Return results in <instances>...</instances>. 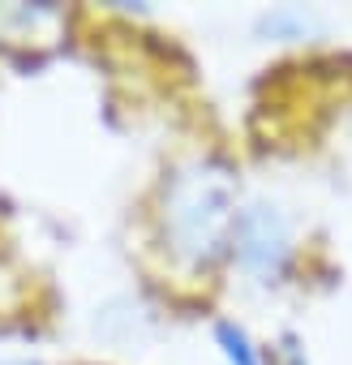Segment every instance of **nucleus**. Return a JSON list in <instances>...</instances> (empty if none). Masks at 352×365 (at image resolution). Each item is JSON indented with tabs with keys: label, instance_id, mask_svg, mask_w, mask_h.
Here are the masks:
<instances>
[{
	"label": "nucleus",
	"instance_id": "nucleus-4",
	"mask_svg": "<svg viewBox=\"0 0 352 365\" xmlns=\"http://www.w3.org/2000/svg\"><path fill=\"white\" fill-rule=\"evenodd\" d=\"M288 365H301V356H296V352H288Z\"/></svg>",
	"mask_w": 352,
	"mask_h": 365
},
{
	"label": "nucleus",
	"instance_id": "nucleus-1",
	"mask_svg": "<svg viewBox=\"0 0 352 365\" xmlns=\"http://www.w3.org/2000/svg\"><path fill=\"white\" fill-rule=\"evenodd\" d=\"M228 224V194L219 180H185L172 198V228L185 250H211L219 241V228Z\"/></svg>",
	"mask_w": 352,
	"mask_h": 365
},
{
	"label": "nucleus",
	"instance_id": "nucleus-2",
	"mask_svg": "<svg viewBox=\"0 0 352 365\" xmlns=\"http://www.w3.org/2000/svg\"><path fill=\"white\" fill-rule=\"evenodd\" d=\"M284 245H288V228L284 220L271 211V207H254L241 215V228H237V254L249 271L266 275L279 267L284 258Z\"/></svg>",
	"mask_w": 352,
	"mask_h": 365
},
{
	"label": "nucleus",
	"instance_id": "nucleus-3",
	"mask_svg": "<svg viewBox=\"0 0 352 365\" xmlns=\"http://www.w3.org/2000/svg\"><path fill=\"white\" fill-rule=\"evenodd\" d=\"M215 339H219V348H224V356H228L232 365H262L258 352H254V344H249V335H245L237 322H219V327H215Z\"/></svg>",
	"mask_w": 352,
	"mask_h": 365
}]
</instances>
